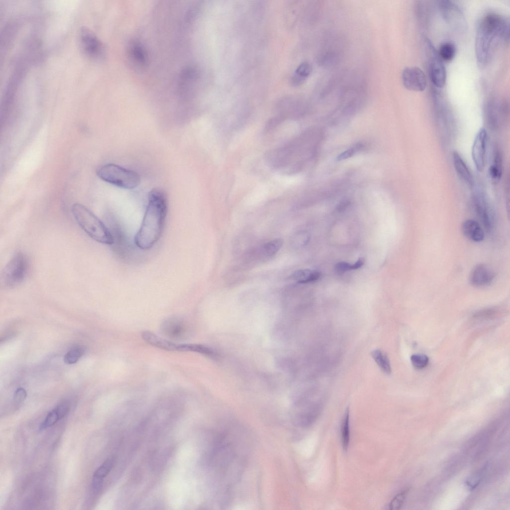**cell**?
<instances>
[{
  "label": "cell",
  "mask_w": 510,
  "mask_h": 510,
  "mask_svg": "<svg viewBox=\"0 0 510 510\" xmlns=\"http://www.w3.org/2000/svg\"><path fill=\"white\" fill-rule=\"evenodd\" d=\"M176 351L196 352L210 357L214 356V352L211 348L200 344H177Z\"/></svg>",
  "instance_id": "obj_21"
},
{
  "label": "cell",
  "mask_w": 510,
  "mask_h": 510,
  "mask_svg": "<svg viewBox=\"0 0 510 510\" xmlns=\"http://www.w3.org/2000/svg\"><path fill=\"white\" fill-rule=\"evenodd\" d=\"M371 355L378 366L382 372L388 375L391 373V363L388 356L386 353L380 349H375L372 351Z\"/></svg>",
  "instance_id": "obj_20"
},
{
  "label": "cell",
  "mask_w": 510,
  "mask_h": 510,
  "mask_svg": "<svg viewBox=\"0 0 510 510\" xmlns=\"http://www.w3.org/2000/svg\"><path fill=\"white\" fill-rule=\"evenodd\" d=\"M432 56L429 66L430 77L433 85L438 88H442L446 82V69L442 60L434 50Z\"/></svg>",
  "instance_id": "obj_12"
},
{
  "label": "cell",
  "mask_w": 510,
  "mask_h": 510,
  "mask_svg": "<svg viewBox=\"0 0 510 510\" xmlns=\"http://www.w3.org/2000/svg\"><path fill=\"white\" fill-rule=\"evenodd\" d=\"M481 478L480 472L473 475L466 481V486L469 490H473L479 485L481 482Z\"/></svg>",
  "instance_id": "obj_35"
},
{
  "label": "cell",
  "mask_w": 510,
  "mask_h": 510,
  "mask_svg": "<svg viewBox=\"0 0 510 510\" xmlns=\"http://www.w3.org/2000/svg\"><path fill=\"white\" fill-rule=\"evenodd\" d=\"M29 269L27 256L23 253H16L4 267L1 275V283L6 289L16 287L26 277Z\"/></svg>",
  "instance_id": "obj_5"
},
{
  "label": "cell",
  "mask_w": 510,
  "mask_h": 510,
  "mask_svg": "<svg viewBox=\"0 0 510 510\" xmlns=\"http://www.w3.org/2000/svg\"><path fill=\"white\" fill-rule=\"evenodd\" d=\"M96 174L101 180L117 187L132 190L141 183V176L137 172L120 166L108 164L100 167Z\"/></svg>",
  "instance_id": "obj_4"
},
{
  "label": "cell",
  "mask_w": 510,
  "mask_h": 510,
  "mask_svg": "<svg viewBox=\"0 0 510 510\" xmlns=\"http://www.w3.org/2000/svg\"><path fill=\"white\" fill-rule=\"evenodd\" d=\"M116 462L115 457H110L95 472L94 475L102 478H105L113 468Z\"/></svg>",
  "instance_id": "obj_27"
},
{
  "label": "cell",
  "mask_w": 510,
  "mask_h": 510,
  "mask_svg": "<svg viewBox=\"0 0 510 510\" xmlns=\"http://www.w3.org/2000/svg\"><path fill=\"white\" fill-rule=\"evenodd\" d=\"M411 361L413 366L417 369H423L427 366L429 362L428 357L424 354H414L411 356Z\"/></svg>",
  "instance_id": "obj_30"
},
{
  "label": "cell",
  "mask_w": 510,
  "mask_h": 510,
  "mask_svg": "<svg viewBox=\"0 0 510 510\" xmlns=\"http://www.w3.org/2000/svg\"><path fill=\"white\" fill-rule=\"evenodd\" d=\"M509 38V23L497 14H490L479 22L476 32L475 50L477 60L481 65L488 62L494 40L507 41Z\"/></svg>",
  "instance_id": "obj_2"
},
{
  "label": "cell",
  "mask_w": 510,
  "mask_h": 510,
  "mask_svg": "<svg viewBox=\"0 0 510 510\" xmlns=\"http://www.w3.org/2000/svg\"><path fill=\"white\" fill-rule=\"evenodd\" d=\"M60 420L58 413L54 409L48 414L44 421L40 426V429L43 430L48 427L53 426Z\"/></svg>",
  "instance_id": "obj_31"
},
{
  "label": "cell",
  "mask_w": 510,
  "mask_h": 510,
  "mask_svg": "<svg viewBox=\"0 0 510 510\" xmlns=\"http://www.w3.org/2000/svg\"><path fill=\"white\" fill-rule=\"evenodd\" d=\"M168 209L167 194L162 189H152L143 220L134 241L137 247L148 250L159 241L163 233Z\"/></svg>",
  "instance_id": "obj_1"
},
{
  "label": "cell",
  "mask_w": 510,
  "mask_h": 510,
  "mask_svg": "<svg viewBox=\"0 0 510 510\" xmlns=\"http://www.w3.org/2000/svg\"><path fill=\"white\" fill-rule=\"evenodd\" d=\"M499 311L497 309L490 308L483 310L475 313L473 317L479 319H491L497 316Z\"/></svg>",
  "instance_id": "obj_33"
},
{
  "label": "cell",
  "mask_w": 510,
  "mask_h": 510,
  "mask_svg": "<svg viewBox=\"0 0 510 510\" xmlns=\"http://www.w3.org/2000/svg\"><path fill=\"white\" fill-rule=\"evenodd\" d=\"M142 338L146 342L156 348L167 351H176L177 343L159 337L149 331H143Z\"/></svg>",
  "instance_id": "obj_16"
},
{
  "label": "cell",
  "mask_w": 510,
  "mask_h": 510,
  "mask_svg": "<svg viewBox=\"0 0 510 510\" xmlns=\"http://www.w3.org/2000/svg\"><path fill=\"white\" fill-rule=\"evenodd\" d=\"M342 444L343 449L347 451L350 443V412L347 408L344 415L342 427Z\"/></svg>",
  "instance_id": "obj_22"
},
{
  "label": "cell",
  "mask_w": 510,
  "mask_h": 510,
  "mask_svg": "<svg viewBox=\"0 0 510 510\" xmlns=\"http://www.w3.org/2000/svg\"><path fill=\"white\" fill-rule=\"evenodd\" d=\"M284 241L277 238L266 243L262 248V252L265 256L271 257L276 255L283 246Z\"/></svg>",
  "instance_id": "obj_24"
},
{
  "label": "cell",
  "mask_w": 510,
  "mask_h": 510,
  "mask_svg": "<svg viewBox=\"0 0 510 510\" xmlns=\"http://www.w3.org/2000/svg\"><path fill=\"white\" fill-rule=\"evenodd\" d=\"M310 239V235L307 232L299 231L292 235L290 239V243L292 247L298 248L308 244Z\"/></svg>",
  "instance_id": "obj_26"
},
{
  "label": "cell",
  "mask_w": 510,
  "mask_h": 510,
  "mask_svg": "<svg viewBox=\"0 0 510 510\" xmlns=\"http://www.w3.org/2000/svg\"><path fill=\"white\" fill-rule=\"evenodd\" d=\"M452 161L455 170L462 180L470 188L473 186V175L465 162L457 151H453Z\"/></svg>",
  "instance_id": "obj_15"
},
{
  "label": "cell",
  "mask_w": 510,
  "mask_h": 510,
  "mask_svg": "<svg viewBox=\"0 0 510 510\" xmlns=\"http://www.w3.org/2000/svg\"><path fill=\"white\" fill-rule=\"evenodd\" d=\"M85 353L82 347H76L69 351L64 356V361L67 364H73L77 362Z\"/></svg>",
  "instance_id": "obj_28"
},
{
  "label": "cell",
  "mask_w": 510,
  "mask_h": 510,
  "mask_svg": "<svg viewBox=\"0 0 510 510\" xmlns=\"http://www.w3.org/2000/svg\"><path fill=\"white\" fill-rule=\"evenodd\" d=\"M364 259L363 258H360L358 261L356 262L353 265H352L353 270L359 269L362 267L364 264Z\"/></svg>",
  "instance_id": "obj_41"
},
{
  "label": "cell",
  "mask_w": 510,
  "mask_h": 510,
  "mask_svg": "<svg viewBox=\"0 0 510 510\" xmlns=\"http://www.w3.org/2000/svg\"><path fill=\"white\" fill-rule=\"evenodd\" d=\"M409 489H406L396 495L391 500L389 508L392 510H398L403 506Z\"/></svg>",
  "instance_id": "obj_29"
},
{
  "label": "cell",
  "mask_w": 510,
  "mask_h": 510,
  "mask_svg": "<svg viewBox=\"0 0 510 510\" xmlns=\"http://www.w3.org/2000/svg\"><path fill=\"white\" fill-rule=\"evenodd\" d=\"M286 118L282 115H278L269 119L266 123L264 131L269 133L274 130L276 128L284 121Z\"/></svg>",
  "instance_id": "obj_32"
},
{
  "label": "cell",
  "mask_w": 510,
  "mask_h": 510,
  "mask_svg": "<svg viewBox=\"0 0 510 510\" xmlns=\"http://www.w3.org/2000/svg\"><path fill=\"white\" fill-rule=\"evenodd\" d=\"M473 203L477 215L484 228L487 232L492 233L495 227V217L488 202L481 197H475Z\"/></svg>",
  "instance_id": "obj_11"
},
{
  "label": "cell",
  "mask_w": 510,
  "mask_h": 510,
  "mask_svg": "<svg viewBox=\"0 0 510 510\" xmlns=\"http://www.w3.org/2000/svg\"><path fill=\"white\" fill-rule=\"evenodd\" d=\"M462 232L465 236L474 242H481L485 238V233L482 226L473 219L467 220L463 223Z\"/></svg>",
  "instance_id": "obj_14"
},
{
  "label": "cell",
  "mask_w": 510,
  "mask_h": 510,
  "mask_svg": "<svg viewBox=\"0 0 510 510\" xmlns=\"http://www.w3.org/2000/svg\"><path fill=\"white\" fill-rule=\"evenodd\" d=\"M71 211L76 221L91 238L101 244H114V238L109 229L88 209L80 203H75Z\"/></svg>",
  "instance_id": "obj_3"
},
{
  "label": "cell",
  "mask_w": 510,
  "mask_h": 510,
  "mask_svg": "<svg viewBox=\"0 0 510 510\" xmlns=\"http://www.w3.org/2000/svg\"><path fill=\"white\" fill-rule=\"evenodd\" d=\"M490 176L495 181H499L502 175V159L499 151H496L493 165L489 170Z\"/></svg>",
  "instance_id": "obj_23"
},
{
  "label": "cell",
  "mask_w": 510,
  "mask_h": 510,
  "mask_svg": "<svg viewBox=\"0 0 510 510\" xmlns=\"http://www.w3.org/2000/svg\"><path fill=\"white\" fill-rule=\"evenodd\" d=\"M455 53V45L451 42H445L441 46L438 55L442 61L450 62L454 58Z\"/></svg>",
  "instance_id": "obj_25"
},
{
  "label": "cell",
  "mask_w": 510,
  "mask_h": 510,
  "mask_svg": "<svg viewBox=\"0 0 510 510\" xmlns=\"http://www.w3.org/2000/svg\"><path fill=\"white\" fill-rule=\"evenodd\" d=\"M356 148H351L341 153L337 158L338 161H341L352 157L355 154Z\"/></svg>",
  "instance_id": "obj_39"
},
{
  "label": "cell",
  "mask_w": 510,
  "mask_h": 510,
  "mask_svg": "<svg viewBox=\"0 0 510 510\" xmlns=\"http://www.w3.org/2000/svg\"><path fill=\"white\" fill-rule=\"evenodd\" d=\"M104 479V478L93 476L92 486L94 493H98L103 489Z\"/></svg>",
  "instance_id": "obj_36"
},
{
  "label": "cell",
  "mask_w": 510,
  "mask_h": 510,
  "mask_svg": "<svg viewBox=\"0 0 510 510\" xmlns=\"http://www.w3.org/2000/svg\"><path fill=\"white\" fill-rule=\"evenodd\" d=\"M27 396V392L22 388H18L15 392L14 396V401L17 403L23 402Z\"/></svg>",
  "instance_id": "obj_38"
},
{
  "label": "cell",
  "mask_w": 510,
  "mask_h": 510,
  "mask_svg": "<svg viewBox=\"0 0 510 510\" xmlns=\"http://www.w3.org/2000/svg\"><path fill=\"white\" fill-rule=\"evenodd\" d=\"M495 274L488 265L483 264L477 265L469 276V283L475 288H483L490 286L494 281Z\"/></svg>",
  "instance_id": "obj_10"
},
{
  "label": "cell",
  "mask_w": 510,
  "mask_h": 510,
  "mask_svg": "<svg viewBox=\"0 0 510 510\" xmlns=\"http://www.w3.org/2000/svg\"><path fill=\"white\" fill-rule=\"evenodd\" d=\"M320 276V273L317 270L302 269L295 271L291 278L298 283L305 284L316 281Z\"/></svg>",
  "instance_id": "obj_18"
},
{
  "label": "cell",
  "mask_w": 510,
  "mask_h": 510,
  "mask_svg": "<svg viewBox=\"0 0 510 510\" xmlns=\"http://www.w3.org/2000/svg\"><path fill=\"white\" fill-rule=\"evenodd\" d=\"M130 56L135 63L145 66L148 62V56L144 47L138 42H134L130 46Z\"/></svg>",
  "instance_id": "obj_19"
},
{
  "label": "cell",
  "mask_w": 510,
  "mask_h": 510,
  "mask_svg": "<svg viewBox=\"0 0 510 510\" xmlns=\"http://www.w3.org/2000/svg\"><path fill=\"white\" fill-rule=\"evenodd\" d=\"M312 65L308 62L301 63L296 69L291 79V83L294 86L302 85L310 76L312 72Z\"/></svg>",
  "instance_id": "obj_17"
},
{
  "label": "cell",
  "mask_w": 510,
  "mask_h": 510,
  "mask_svg": "<svg viewBox=\"0 0 510 510\" xmlns=\"http://www.w3.org/2000/svg\"><path fill=\"white\" fill-rule=\"evenodd\" d=\"M488 140L487 131L482 128L477 133L472 148V157L477 170L483 171L486 167Z\"/></svg>",
  "instance_id": "obj_9"
},
{
  "label": "cell",
  "mask_w": 510,
  "mask_h": 510,
  "mask_svg": "<svg viewBox=\"0 0 510 510\" xmlns=\"http://www.w3.org/2000/svg\"><path fill=\"white\" fill-rule=\"evenodd\" d=\"M80 43L85 54L89 58L97 60L104 53V46L98 37L89 29L83 28L80 35Z\"/></svg>",
  "instance_id": "obj_7"
},
{
  "label": "cell",
  "mask_w": 510,
  "mask_h": 510,
  "mask_svg": "<svg viewBox=\"0 0 510 510\" xmlns=\"http://www.w3.org/2000/svg\"><path fill=\"white\" fill-rule=\"evenodd\" d=\"M350 270H353L352 265L344 262L338 263L335 267V271L339 275H342Z\"/></svg>",
  "instance_id": "obj_37"
},
{
  "label": "cell",
  "mask_w": 510,
  "mask_h": 510,
  "mask_svg": "<svg viewBox=\"0 0 510 510\" xmlns=\"http://www.w3.org/2000/svg\"><path fill=\"white\" fill-rule=\"evenodd\" d=\"M402 81L404 86L407 90L421 92L426 88L427 80L425 73L419 67H407L402 74Z\"/></svg>",
  "instance_id": "obj_8"
},
{
  "label": "cell",
  "mask_w": 510,
  "mask_h": 510,
  "mask_svg": "<svg viewBox=\"0 0 510 510\" xmlns=\"http://www.w3.org/2000/svg\"><path fill=\"white\" fill-rule=\"evenodd\" d=\"M440 7L446 20L456 28L462 29L464 27V16L456 5L451 2L442 1Z\"/></svg>",
  "instance_id": "obj_13"
},
{
  "label": "cell",
  "mask_w": 510,
  "mask_h": 510,
  "mask_svg": "<svg viewBox=\"0 0 510 510\" xmlns=\"http://www.w3.org/2000/svg\"><path fill=\"white\" fill-rule=\"evenodd\" d=\"M70 403L67 400L61 402L55 409L58 413L60 419L64 418L68 413L70 410Z\"/></svg>",
  "instance_id": "obj_34"
},
{
  "label": "cell",
  "mask_w": 510,
  "mask_h": 510,
  "mask_svg": "<svg viewBox=\"0 0 510 510\" xmlns=\"http://www.w3.org/2000/svg\"><path fill=\"white\" fill-rule=\"evenodd\" d=\"M163 333L169 339L183 340L191 333L190 324L184 319L172 318L166 319L161 325Z\"/></svg>",
  "instance_id": "obj_6"
},
{
  "label": "cell",
  "mask_w": 510,
  "mask_h": 510,
  "mask_svg": "<svg viewBox=\"0 0 510 510\" xmlns=\"http://www.w3.org/2000/svg\"><path fill=\"white\" fill-rule=\"evenodd\" d=\"M349 204L350 201L348 200H343L339 204L337 207V210L340 212H342L347 208Z\"/></svg>",
  "instance_id": "obj_40"
}]
</instances>
